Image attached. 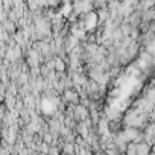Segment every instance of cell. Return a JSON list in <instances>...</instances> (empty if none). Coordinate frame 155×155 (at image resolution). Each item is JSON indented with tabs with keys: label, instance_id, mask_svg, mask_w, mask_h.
<instances>
[{
	"label": "cell",
	"instance_id": "277c9868",
	"mask_svg": "<svg viewBox=\"0 0 155 155\" xmlns=\"http://www.w3.org/2000/svg\"><path fill=\"white\" fill-rule=\"evenodd\" d=\"M49 155H59V149L56 146H50V150H49Z\"/></svg>",
	"mask_w": 155,
	"mask_h": 155
},
{
	"label": "cell",
	"instance_id": "6da1fadb",
	"mask_svg": "<svg viewBox=\"0 0 155 155\" xmlns=\"http://www.w3.org/2000/svg\"><path fill=\"white\" fill-rule=\"evenodd\" d=\"M64 99H65L67 102H73V104L79 102V97H78V94H76L73 90H65V91H64Z\"/></svg>",
	"mask_w": 155,
	"mask_h": 155
},
{
	"label": "cell",
	"instance_id": "7a4b0ae2",
	"mask_svg": "<svg viewBox=\"0 0 155 155\" xmlns=\"http://www.w3.org/2000/svg\"><path fill=\"white\" fill-rule=\"evenodd\" d=\"M126 155H138L137 152V143H128V147H126Z\"/></svg>",
	"mask_w": 155,
	"mask_h": 155
},
{
	"label": "cell",
	"instance_id": "3957f363",
	"mask_svg": "<svg viewBox=\"0 0 155 155\" xmlns=\"http://www.w3.org/2000/svg\"><path fill=\"white\" fill-rule=\"evenodd\" d=\"M55 64H56V65H55V70H64V62H62V61L56 59Z\"/></svg>",
	"mask_w": 155,
	"mask_h": 155
}]
</instances>
